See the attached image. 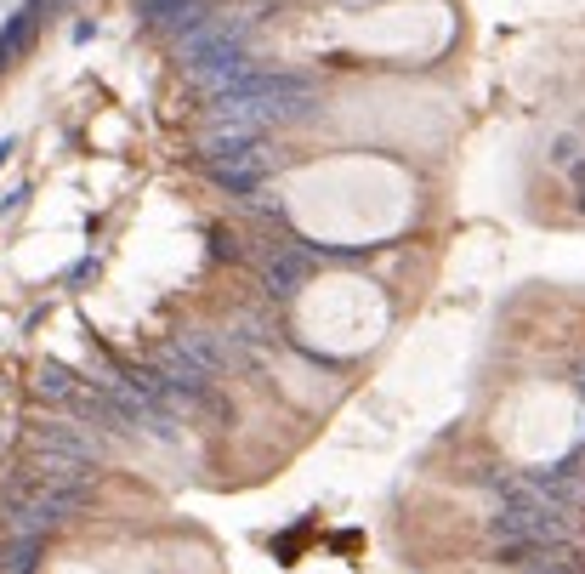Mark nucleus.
<instances>
[{
    "label": "nucleus",
    "instance_id": "1",
    "mask_svg": "<svg viewBox=\"0 0 585 574\" xmlns=\"http://www.w3.org/2000/svg\"><path fill=\"white\" fill-rule=\"evenodd\" d=\"M40 393H46V398H69L74 393V375L63 365H46V370H40Z\"/></svg>",
    "mask_w": 585,
    "mask_h": 574
},
{
    "label": "nucleus",
    "instance_id": "2",
    "mask_svg": "<svg viewBox=\"0 0 585 574\" xmlns=\"http://www.w3.org/2000/svg\"><path fill=\"white\" fill-rule=\"evenodd\" d=\"M24 205H29V188H12V194H0V217H17Z\"/></svg>",
    "mask_w": 585,
    "mask_h": 574
},
{
    "label": "nucleus",
    "instance_id": "3",
    "mask_svg": "<svg viewBox=\"0 0 585 574\" xmlns=\"http://www.w3.org/2000/svg\"><path fill=\"white\" fill-rule=\"evenodd\" d=\"M92 273H97V257H80V268L69 273V285H85V279H92Z\"/></svg>",
    "mask_w": 585,
    "mask_h": 574
},
{
    "label": "nucleus",
    "instance_id": "4",
    "mask_svg": "<svg viewBox=\"0 0 585 574\" xmlns=\"http://www.w3.org/2000/svg\"><path fill=\"white\" fill-rule=\"evenodd\" d=\"M12 154H17V137H0V165H6Z\"/></svg>",
    "mask_w": 585,
    "mask_h": 574
}]
</instances>
